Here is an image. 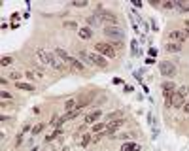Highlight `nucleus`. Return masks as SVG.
I'll return each mask as SVG.
<instances>
[{
  "label": "nucleus",
  "mask_w": 189,
  "mask_h": 151,
  "mask_svg": "<svg viewBox=\"0 0 189 151\" xmlns=\"http://www.w3.org/2000/svg\"><path fill=\"white\" fill-rule=\"evenodd\" d=\"M95 53H98V55H102V57H108V59H114L117 55V51L114 49V46L108 44V42H96L95 44Z\"/></svg>",
  "instance_id": "obj_1"
},
{
  "label": "nucleus",
  "mask_w": 189,
  "mask_h": 151,
  "mask_svg": "<svg viewBox=\"0 0 189 151\" xmlns=\"http://www.w3.org/2000/svg\"><path fill=\"white\" fill-rule=\"evenodd\" d=\"M102 32H104L106 38H112L115 42H123V38H125V32L121 30L119 27H104Z\"/></svg>",
  "instance_id": "obj_2"
},
{
  "label": "nucleus",
  "mask_w": 189,
  "mask_h": 151,
  "mask_svg": "<svg viewBox=\"0 0 189 151\" xmlns=\"http://www.w3.org/2000/svg\"><path fill=\"white\" fill-rule=\"evenodd\" d=\"M159 72H161L163 76H166V78H174V76H176L174 62H170V61H161V62H159Z\"/></svg>",
  "instance_id": "obj_3"
},
{
  "label": "nucleus",
  "mask_w": 189,
  "mask_h": 151,
  "mask_svg": "<svg viewBox=\"0 0 189 151\" xmlns=\"http://www.w3.org/2000/svg\"><path fill=\"white\" fill-rule=\"evenodd\" d=\"M96 15H98V19H100V21L108 23V27H115V25H117V15H115L114 12H110V9H104V12L96 13Z\"/></svg>",
  "instance_id": "obj_4"
},
{
  "label": "nucleus",
  "mask_w": 189,
  "mask_h": 151,
  "mask_svg": "<svg viewBox=\"0 0 189 151\" xmlns=\"http://www.w3.org/2000/svg\"><path fill=\"white\" fill-rule=\"evenodd\" d=\"M123 123H125V119L110 121V123H108V127H106V136H110V138H115V132L119 131L121 127H123Z\"/></svg>",
  "instance_id": "obj_5"
},
{
  "label": "nucleus",
  "mask_w": 189,
  "mask_h": 151,
  "mask_svg": "<svg viewBox=\"0 0 189 151\" xmlns=\"http://www.w3.org/2000/svg\"><path fill=\"white\" fill-rule=\"evenodd\" d=\"M47 53H49V51H47ZM49 64H51V66L57 70V72H64V70H66V66H64L66 62H62L57 55H55V53H49Z\"/></svg>",
  "instance_id": "obj_6"
},
{
  "label": "nucleus",
  "mask_w": 189,
  "mask_h": 151,
  "mask_svg": "<svg viewBox=\"0 0 189 151\" xmlns=\"http://www.w3.org/2000/svg\"><path fill=\"white\" fill-rule=\"evenodd\" d=\"M89 57H91V61H93V64L95 66H98V68H108V61H106V57H102V55H98V53H89Z\"/></svg>",
  "instance_id": "obj_7"
},
{
  "label": "nucleus",
  "mask_w": 189,
  "mask_h": 151,
  "mask_svg": "<svg viewBox=\"0 0 189 151\" xmlns=\"http://www.w3.org/2000/svg\"><path fill=\"white\" fill-rule=\"evenodd\" d=\"M183 104H185V98L180 94V93H174L172 94V100H170V108H176V110H180V108H183Z\"/></svg>",
  "instance_id": "obj_8"
},
{
  "label": "nucleus",
  "mask_w": 189,
  "mask_h": 151,
  "mask_svg": "<svg viewBox=\"0 0 189 151\" xmlns=\"http://www.w3.org/2000/svg\"><path fill=\"white\" fill-rule=\"evenodd\" d=\"M168 38H170V40H174L176 44H182V42H185V40H187V36H185V32H183V30H170V32H168Z\"/></svg>",
  "instance_id": "obj_9"
},
{
  "label": "nucleus",
  "mask_w": 189,
  "mask_h": 151,
  "mask_svg": "<svg viewBox=\"0 0 189 151\" xmlns=\"http://www.w3.org/2000/svg\"><path fill=\"white\" fill-rule=\"evenodd\" d=\"M100 117H102V112H100V110H95V112H91V113H87V115H85V127H87V125H95L98 119H100Z\"/></svg>",
  "instance_id": "obj_10"
},
{
  "label": "nucleus",
  "mask_w": 189,
  "mask_h": 151,
  "mask_svg": "<svg viewBox=\"0 0 189 151\" xmlns=\"http://www.w3.org/2000/svg\"><path fill=\"white\" fill-rule=\"evenodd\" d=\"M68 64H70V68H72V70H76V72H80V74H85V72H87V68H85V64H83L81 61H77L76 57H72Z\"/></svg>",
  "instance_id": "obj_11"
},
{
  "label": "nucleus",
  "mask_w": 189,
  "mask_h": 151,
  "mask_svg": "<svg viewBox=\"0 0 189 151\" xmlns=\"http://www.w3.org/2000/svg\"><path fill=\"white\" fill-rule=\"evenodd\" d=\"M77 36H80L81 40H91L93 38V28H89V27H83L77 30Z\"/></svg>",
  "instance_id": "obj_12"
},
{
  "label": "nucleus",
  "mask_w": 189,
  "mask_h": 151,
  "mask_svg": "<svg viewBox=\"0 0 189 151\" xmlns=\"http://www.w3.org/2000/svg\"><path fill=\"white\" fill-rule=\"evenodd\" d=\"M36 57L42 64H49V53L46 49H36Z\"/></svg>",
  "instance_id": "obj_13"
},
{
  "label": "nucleus",
  "mask_w": 189,
  "mask_h": 151,
  "mask_svg": "<svg viewBox=\"0 0 189 151\" xmlns=\"http://www.w3.org/2000/svg\"><path fill=\"white\" fill-rule=\"evenodd\" d=\"M53 53H55V55H57V57H59L62 62H66V64H68V62H70V59H72V57L68 55V53H66L64 49H61V47H57V49H55Z\"/></svg>",
  "instance_id": "obj_14"
},
{
  "label": "nucleus",
  "mask_w": 189,
  "mask_h": 151,
  "mask_svg": "<svg viewBox=\"0 0 189 151\" xmlns=\"http://www.w3.org/2000/svg\"><path fill=\"white\" fill-rule=\"evenodd\" d=\"M64 110H66V113H70V112H77V100H76V98L66 100V102H64Z\"/></svg>",
  "instance_id": "obj_15"
},
{
  "label": "nucleus",
  "mask_w": 189,
  "mask_h": 151,
  "mask_svg": "<svg viewBox=\"0 0 189 151\" xmlns=\"http://www.w3.org/2000/svg\"><path fill=\"white\" fill-rule=\"evenodd\" d=\"M164 51H168V53H180V51H182V44H176V42H168V44L164 46Z\"/></svg>",
  "instance_id": "obj_16"
},
{
  "label": "nucleus",
  "mask_w": 189,
  "mask_h": 151,
  "mask_svg": "<svg viewBox=\"0 0 189 151\" xmlns=\"http://www.w3.org/2000/svg\"><path fill=\"white\" fill-rule=\"evenodd\" d=\"M121 151H140V145L136 142H125L121 145Z\"/></svg>",
  "instance_id": "obj_17"
},
{
  "label": "nucleus",
  "mask_w": 189,
  "mask_h": 151,
  "mask_svg": "<svg viewBox=\"0 0 189 151\" xmlns=\"http://www.w3.org/2000/svg\"><path fill=\"white\" fill-rule=\"evenodd\" d=\"M85 21H87V27L91 28V27H98L100 25V19H98V15L95 13V15H89V17H85Z\"/></svg>",
  "instance_id": "obj_18"
},
{
  "label": "nucleus",
  "mask_w": 189,
  "mask_h": 151,
  "mask_svg": "<svg viewBox=\"0 0 189 151\" xmlns=\"http://www.w3.org/2000/svg\"><path fill=\"white\" fill-rule=\"evenodd\" d=\"M106 127H108V121L95 123V125H93V132H95V134H98V132H106Z\"/></svg>",
  "instance_id": "obj_19"
},
{
  "label": "nucleus",
  "mask_w": 189,
  "mask_h": 151,
  "mask_svg": "<svg viewBox=\"0 0 189 151\" xmlns=\"http://www.w3.org/2000/svg\"><path fill=\"white\" fill-rule=\"evenodd\" d=\"M80 59H81V62H83V64H87V66H95V64H93V61H91V57H89V53H87V51H80Z\"/></svg>",
  "instance_id": "obj_20"
},
{
  "label": "nucleus",
  "mask_w": 189,
  "mask_h": 151,
  "mask_svg": "<svg viewBox=\"0 0 189 151\" xmlns=\"http://www.w3.org/2000/svg\"><path fill=\"white\" fill-rule=\"evenodd\" d=\"M176 9H178V12H182V13L189 12V2H182V0H176Z\"/></svg>",
  "instance_id": "obj_21"
},
{
  "label": "nucleus",
  "mask_w": 189,
  "mask_h": 151,
  "mask_svg": "<svg viewBox=\"0 0 189 151\" xmlns=\"http://www.w3.org/2000/svg\"><path fill=\"white\" fill-rule=\"evenodd\" d=\"M15 87L21 89V91H34V87H32L30 83H23V81H17L15 83Z\"/></svg>",
  "instance_id": "obj_22"
},
{
  "label": "nucleus",
  "mask_w": 189,
  "mask_h": 151,
  "mask_svg": "<svg viewBox=\"0 0 189 151\" xmlns=\"http://www.w3.org/2000/svg\"><path fill=\"white\" fill-rule=\"evenodd\" d=\"M61 132H62L61 128H55V131H53L49 136H46V142H53V140H57V138L61 136Z\"/></svg>",
  "instance_id": "obj_23"
},
{
  "label": "nucleus",
  "mask_w": 189,
  "mask_h": 151,
  "mask_svg": "<svg viewBox=\"0 0 189 151\" xmlns=\"http://www.w3.org/2000/svg\"><path fill=\"white\" fill-rule=\"evenodd\" d=\"M91 142H93V134H83L80 144H81V147H87V145L91 144Z\"/></svg>",
  "instance_id": "obj_24"
},
{
  "label": "nucleus",
  "mask_w": 189,
  "mask_h": 151,
  "mask_svg": "<svg viewBox=\"0 0 189 151\" xmlns=\"http://www.w3.org/2000/svg\"><path fill=\"white\" fill-rule=\"evenodd\" d=\"M23 76H25V74H19V72H9L8 79H12V81H15V83H17V81L21 79V78H23Z\"/></svg>",
  "instance_id": "obj_25"
},
{
  "label": "nucleus",
  "mask_w": 189,
  "mask_h": 151,
  "mask_svg": "<svg viewBox=\"0 0 189 151\" xmlns=\"http://www.w3.org/2000/svg\"><path fill=\"white\" fill-rule=\"evenodd\" d=\"M121 115H123L121 112H112V113H110V115L106 117V119H108V123H110V121H114V119H123Z\"/></svg>",
  "instance_id": "obj_26"
},
{
  "label": "nucleus",
  "mask_w": 189,
  "mask_h": 151,
  "mask_svg": "<svg viewBox=\"0 0 189 151\" xmlns=\"http://www.w3.org/2000/svg\"><path fill=\"white\" fill-rule=\"evenodd\" d=\"M12 64H13V57H9V55L2 57V66H12Z\"/></svg>",
  "instance_id": "obj_27"
},
{
  "label": "nucleus",
  "mask_w": 189,
  "mask_h": 151,
  "mask_svg": "<svg viewBox=\"0 0 189 151\" xmlns=\"http://www.w3.org/2000/svg\"><path fill=\"white\" fill-rule=\"evenodd\" d=\"M64 28H72V30H80V28H77V23H76V21H64Z\"/></svg>",
  "instance_id": "obj_28"
},
{
  "label": "nucleus",
  "mask_w": 189,
  "mask_h": 151,
  "mask_svg": "<svg viewBox=\"0 0 189 151\" xmlns=\"http://www.w3.org/2000/svg\"><path fill=\"white\" fill-rule=\"evenodd\" d=\"M130 53H132V57H136L138 53H140V49H138V44H136V42H132V44H130Z\"/></svg>",
  "instance_id": "obj_29"
},
{
  "label": "nucleus",
  "mask_w": 189,
  "mask_h": 151,
  "mask_svg": "<svg viewBox=\"0 0 189 151\" xmlns=\"http://www.w3.org/2000/svg\"><path fill=\"white\" fill-rule=\"evenodd\" d=\"M178 93H180L183 98H185V96H189V87H187V85H182V87L178 89Z\"/></svg>",
  "instance_id": "obj_30"
},
{
  "label": "nucleus",
  "mask_w": 189,
  "mask_h": 151,
  "mask_svg": "<svg viewBox=\"0 0 189 151\" xmlns=\"http://www.w3.org/2000/svg\"><path fill=\"white\" fill-rule=\"evenodd\" d=\"M42 131H43V125H42V123H38V125H36L34 128H32V136H36V134H40Z\"/></svg>",
  "instance_id": "obj_31"
},
{
  "label": "nucleus",
  "mask_w": 189,
  "mask_h": 151,
  "mask_svg": "<svg viewBox=\"0 0 189 151\" xmlns=\"http://www.w3.org/2000/svg\"><path fill=\"white\" fill-rule=\"evenodd\" d=\"M161 6H163L164 9H174V8H176V2H163Z\"/></svg>",
  "instance_id": "obj_32"
},
{
  "label": "nucleus",
  "mask_w": 189,
  "mask_h": 151,
  "mask_svg": "<svg viewBox=\"0 0 189 151\" xmlns=\"http://www.w3.org/2000/svg\"><path fill=\"white\" fill-rule=\"evenodd\" d=\"M8 100H13L12 94H9L8 91H2V102H8Z\"/></svg>",
  "instance_id": "obj_33"
},
{
  "label": "nucleus",
  "mask_w": 189,
  "mask_h": 151,
  "mask_svg": "<svg viewBox=\"0 0 189 151\" xmlns=\"http://www.w3.org/2000/svg\"><path fill=\"white\" fill-rule=\"evenodd\" d=\"M28 131H30V123H27V125H23V128H21V134H23V136H25V134H27Z\"/></svg>",
  "instance_id": "obj_34"
},
{
  "label": "nucleus",
  "mask_w": 189,
  "mask_h": 151,
  "mask_svg": "<svg viewBox=\"0 0 189 151\" xmlns=\"http://www.w3.org/2000/svg\"><path fill=\"white\" fill-rule=\"evenodd\" d=\"M25 78H27V79H34L36 74H34V72H25Z\"/></svg>",
  "instance_id": "obj_35"
},
{
  "label": "nucleus",
  "mask_w": 189,
  "mask_h": 151,
  "mask_svg": "<svg viewBox=\"0 0 189 151\" xmlns=\"http://www.w3.org/2000/svg\"><path fill=\"white\" fill-rule=\"evenodd\" d=\"M21 142H23V134H17V138H15V145H21Z\"/></svg>",
  "instance_id": "obj_36"
},
{
  "label": "nucleus",
  "mask_w": 189,
  "mask_h": 151,
  "mask_svg": "<svg viewBox=\"0 0 189 151\" xmlns=\"http://www.w3.org/2000/svg\"><path fill=\"white\" fill-rule=\"evenodd\" d=\"M72 6H76V8H85L87 2H72Z\"/></svg>",
  "instance_id": "obj_37"
},
{
  "label": "nucleus",
  "mask_w": 189,
  "mask_h": 151,
  "mask_svg": "<svg viewBox=\"0 0 189 151\" xmlns=\"http://www.w3.org/2000/svg\"><path fill=\"white\" fill-rule=\"evenodd\" d=\"M130 136H132V134H130V132H125V134H119V136H117V138H121V140H129V138H130Z\"/></svg>",
  "instance_id": "obj_38"
},
{
  "label": "nucleus",
  "mask_w": 189,
  "mask_h": 151,
  "mask_svg": "<svg viewBox=\"0 0 189 151\" xmlns=\"http://www.w3.org/2000/svg\"><path fill=\"white\" fill-rule=\"evenodd\" d=\"M155 55H157V49L151 47V49H149V57H153V59H155Z\"/></svg>",
  "instance_id": "obj_39"
},
{
  "label": "nucleus",
  "mask_w": 189,
  "mask_h": 151,
  "mask_svg": "<svg viewBox=\"0 0 189 151\" xmlns=\"http://www.w3.org/2000/svg\"><path fill=\"white\" fill-rule=\"evenodd\" d=\"M182 110H183V112H185V113H189V100H187V102H185V104H183V108H182Z\"/></svg>",
  "instance_id": "obj_40"
},
{
  "label": "nucleus",
  "mask_w": 189,
  "mask_h": 151,
  "mask_svg": "<svg viewBox=\"0 0 189 151\" xmlns=\"http://www.w3.org/2000/svg\"><path fill=\"white\" fill-rule=\"evenodd\" d=\"M112 81H114V83H115V85H121V83H123V79H121V78H114V79H112Z\"/></svg>",
  "instance_id": "obj_41"
},
{
  "label": "nucleus",
  "mask_w": 189,
  "mask_h": 151,
  "mask_svg": "<svg viewBox=\"0 0 189 151\" xmlns=\"http://www.w3.org/2000/svg\"><path fill=\"white\" fill-rule=\"evenodd\" d=\"M134 91V87H130V85H125V93H132Z\"/></svg>",
  "instance_id": "obj_42"
},
{
  "label": "nucleus",
  "mask_w": 189,
  "mask_h": 151,
  "mask_svg": "<svg viewBox=\"0 0 189 151\" xmlns=\"http://www.w3.org/2000/svg\"><path fill=\"white\" fill-rule=\"evenodd\" d=\"M185 36L189 38V21H185Z\"/></svg>",
  "instance_id": "obj_43"
},
{
  "label": "nucleus",
  "mask_w": 189,
  "mask_h": 151,
  "mask_svg": "<svg viewBox=\"0 0 189 151\" xmlns=\"http://www.w3.org/2000/svg\"><path fill=\"white\" fill-rule=\"evenodd\" d=\"M146 62H148V64H153V62H155V59H153V57H148V59H146Z\"/></svg>",
  "instance_id": "obj_44"
},
{
  "label": "nucleus",
  "mask_w": 189,
  "mask_h": 151,
  "mask_svg": "<svg viewBox=\"0 0 189 151\" xmlns=\"http://www.w3.org/2000/svg\"><path fill=\"white\" fill-rule=\"evenodd\" d=\"M12 19H13V23H17V19H19V13H13V15H12Z\"/></svg>",
  "instance_id": "obj_45"
},
{
  "label": "nucleus",
  "mask_w": 189,
  "mask_h": 151,
  "mask_svg": "<svg viewBox=\"0 0 189 151\" xmlns=\"http://www.w3.org/2000/svg\"><path fill=\"white\" fill-rule=\"evenodd\" d=\"M46 151H57V149H53V147H47V149H46Z\"/></svg>",
  "instance_id": "obj_46"
},
{
  "label": "nucleus",
  "mask_w": 189,
  "mask_h": 151,
  "mask_svg": "<svg viewBox=\"0 0 189 151\" xmlns=\"http://www.w3.org/2000/svg\"><path fill=\"white\" fill-rule=\"evenodd\" d=\"M62 151H70V149H68V147H64V149H62Z\"/></svg>",
  "instance_id": "obj_47"
}]
</instances>
